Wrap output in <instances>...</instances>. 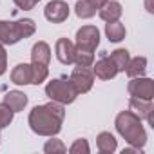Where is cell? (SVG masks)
I'll return each mask as SVG.
<instances>
[{
    "instance_id": "1",
    "label": "cell",
    "mask_w": 154,
    "mask_h": 154,
    "mask_svg": "<svg viewBox=\"0 0 154 154\" xmlns=\"http://www.w3.org/2000/svg\"><path fill=\"white\" fill-rule=\"evenodd\" d=\"M65 118V109L58 102H49L45 105H36L29 112V127L38 136H56L62 131V123Z\"/></svg>"
},
{
    "instance_id": "2",
    "label": "cell",
    "mask_w": 154,
    "mask_h": 154,
    "mask_svg": "<svg viewBox=\"0 0 154 154\" xmlns=\"http://www.w3.org/2000/svg\"><path fill=\"white\" fill-rule=\"evenodd\" d=\"M116 131L118 134L132 147H138V149H143L145 143H147V132L143 129V123H141V118H138L132 111H122L118 116H116Z\"/></svg>"
},
{
    "instance_id": "3",
    "label": "cell",
    "mask_w": 154,
    "mask_h": 154,
    "mask_svg": "<svg viewBox=\"0 0 154 154\" xmlns=\"http://www.w3.org/2000/svg\"><path fill=\"white\" fill-rule=\"evenodd\" d=\"M36 31V24L31 18H22L17 22L0 20V44L2 45H15L17 42L33 36Z\"/></svg>"
},
{
    "instance_id": "4",
    "label": "cell",
    "mask_w": 154,
    "mask_h": 154,
    "mask_svg": "<svg viewBox=\"0 0 154 154\" xmlns=\"http://www.w3.org/2000/svg\"><path fill=\"white\" fill-rule=\"evenodd\" d=\"M49 60L51 47L47 42H36L31 49V69H33V84L40 85L49 76Z\"/></svg>"
},
{
    "instance_id": "5",
    "label": "cell",
    "mask_w": 154,
    "mask_h": 154,
    "mask_svg": "<svg viewBox=\"0 0 154 154\" xmlns=\"http://www.w3.org/2000/svg\"><path fill=\"white\" fill-rule=\"evenodd\" d=\"M45 96L53 102H58L62 105H67V103H72L78 96V93L74 91L72 84L69 78L62 76V78H54L51 80L47 85H45Z\"/></svg>"
},
{
    "instance_id": "6",
    "label": "cell",
    "mask_w": 154,
    "mask_h": 154,
    "mask_svg": "<svg viewBox=\"0 0 154 154\" xmlns=\"http://www.w3.org/2000/svg\"><path fill=\"white\" fill-rule=\"evenodd\" d=\"M69 80L74 87V91L78 94H85L93 89L94 85V72L93 67H82V65H76L69 76Z\"/></svg>"
},
{
    "instance_id": "7",
    "label": "cell",
    "mask_w": 154,
    "mask_h": 154,
    "mask_svg": "<svg viewBox=\"0 0 154 154\" xmlns=\"http://www.w3.org/2000/svg\"><path fill=\"white\" fill-rule=\"evenodd\" d=\"M98 45H100V31L96 26H82L76 31V44H74L76 49L94 53Z\"/></svg>"
},
{
    "instance_id": "8",
    "label": "cell",
    "mask_w": 154,
    "mask_h": 154,
    "mask_svg": "<svg viewBox=\"0 0 154 154\" xmlns=\"http://www.w3.org/2000/svg\"><path fill=\"white\" fill-rule=\"evenodd\" d=\"M127 91L134 98L152 100L154 98V82L150 78H145V76H136V78H131L129 80Z\"/></svg>"
},
{
    "instance_id": "9",
    "label": "cell",
    "mask_w": 154,
    "mask_h": 154,
    "mask_svg": "<svg viewBox=\"0 0 154 154\" xmlns=\"http://www.w3.org/2000/svg\"><path fill=\"white\" fill-rule=\"evenodd\" d=\"M69 11L71 9H69L67 2H63V0H51L44 9V17L53 24H62L67 20Z\"/></svg>"
},
{
    "instance_id": "10",
    "label": "cell",
    "mask_w": 154,
    "mask_h": 154,
    "mask_svg": "<svg viewBox=\"0 0 154 154\" xmlns=\"http://www.w3.org/2000/svg\"><path fill=\"white\" fill-rule=\"evenodd\" d=\"M54 53H56V58H58L60 63H63V65L74 63L76 47H74V44L69 38H58L56 44H54Z\"/></svg>"
},
{
    "instance_id": "11",
    "label": "cell",
    "mask_w": 154,
    "mask_h": 154,
    "mask_svg": "<svg viewBox=\"0 0 154 154\" xmlns=\"http://www.w3.org/2000/svg\"><path fill=\"white\" fill-rule=\"evenodd\" d=\"M93 72L100 80H112L118 74V69L114 62L111 60V56H102L96 63H93Z\"/></svg>"
},
{
    "instance_id": "12",
    "label": "cell",
    "mask_w": 154,
    "mask_h": 154,
    "mask_svg": "<svg viewBox=\"0 0 154 154\" xmlns=\"http://www.w3.org/2000/svg\"><path fill=\"white\" fill-rule=\"evenodd\" d=\"M123 9H122V4L116 2V0H107V2L98 9V15L103 22H116L120 20Z\"/></svg>"
},
{
    "instance_id": "13",
    "label": "cell",
    "mask_w": 154,
    "mask_h": 154,
    "mask_svg": "<svg viewBox=\"0 0 154 154\" xmlns=\"http://www.w3.org/2000/svg\"><path fill=\"white\" fill-rule=\"evenodd\" d=\"M11 82L15 85H29L33 84V69L29 63H18L11 71Z\"/></svg>"
},
{
    "instance_id": "14",
    "label": "cell",
    "mask_w": 154,
    "mask_h": 154,
    "mask_svg": "<svg viewBox=\"0 0 154 154\" xmlns=\"http://www.w3.org/2000/svg\"><path fill=\"white\" fill-rule=\"evenodd\" d=\"M4 103H6L13 112L24 111V107L27 105V94H24L22 91H9V93H6V96H4Z\"/></svg>"
},
{
    "instance_id": "15",
    "label": "cell",
    "mask_w": 154,
    "mask_h": 154,
    "mask_svg": "<svg viewBox=\"0 0 154 154\" xmlns=\"http://www.w3.org/2000/svg\"><path fill=\"white\" fill-rule=\"evenodd\" d=\"M152 109H154L152 100H141V98H134V96H131V100H129V111H132L141 120H145Z\"/></svg>"
},
{
    "instance_id": "16",
    "label": "cell",
    "mask_w": 154,
    "mask_h": 154,
    "mask_svg": "<svg viewBox=\"0 0 154 154\" xmlns=\"http://www.w3.org/2000/svg\"><path fill=\"white\" fill-rule=\"evenodd\" d=\"M123 72H127L129 78H136V76H145V72H147V58H145V56L131 58Z\"/></svg>"
},
{
    "instance_id": "17",
    "label": "cell",
    "mask_w": 154,
    "mask_h": 154,
    "mask_svg": "<svg viewBox=\"0 0 154 154\" xmlns=\"http://www.w3.org/2000/svg\"><path fill=\"white\" fill-rule=\"evenodd\" d=\"M105 35H107L109 42L118 44V42H122V40L125 38L127 31H125V26H123L120 20H116V22H107V24H105Z\"/></svg>"
},
{
    "instance_id": "18",
    "label": "cell",
    "mask_w": 154,
    "mask_h": 154,
    "mask_svg": "<svg viewBox=\"0 0 154 154\" xmlns=\"http://www.w3.org/2000/svg\"><path fill=\"white\" fill-rule=\"evenodd\" d=\"M96 147L102 154H112L116 150L118 143H116V138L111 132H100L98 138H96Z\"/></svg>"
},
{
    "instance_id": "19",
    "label": "cell",
    "mask_w": 154,
    "mask_h": 154,
    "mask_svg": "<svg viewBox=\"0 0 154 154\" xmlns=\"http://www.w3.org/2000/svg\"><path fill=\"white\" fill-rule=\"evenodd\" d=\"M96 6L91 2V0H78L76 2V6H74V13H76V17L78 18H84V20H87V18H93L94 15H96Z\"/></svg>"
},
{
    "instance_id": "20",
    "label": "cell",
    "mask_w": 154,
    "mask_h": 154,
    "mask_svg": "<svg viewBox=\"0 0 154 154\" xmlns=\"http://www.w3.org/2000/svg\"><path fill=\"white\" fill-rule=\"evenodd\" d=\"M111 60L114 62L118 72H123L125 67H127V63H129V60H131V54H129L127 49H116V51L111 53Z\"/></svg>"
},
{
    "instance_id": "21",
    "label": "cell",
    "mask_w": 154,
    "mask_h": 154,
    "mask_svg": "<svg viewBox=\"0 0 154 154\" xmlns=\"http://www.w3.org/2000/svg\"><path fill=\"white\" fill-rule=\"evenodd\" d=\"M44 152L45 154H63L67 152V147L62 143V140L51 136V140H47V143L44 145Z\"/></svg>"
},
{
    "instance_id": "22",
    "label": "cell",
    "mask_w": 154,
    "mask_h": 154,
    "mask_svg": "<svg viewBox=\"0 0 154 154\" xmlns=\"http://www.w3.org/2000/svg\"><path fill=\"white\" fill-rule=\"evenodd\" d=\"M74 63L76 65H82V67H93V63H94V53L76 49V53H74Z\"/></svg>"
},
{
    "instance_id": "23",
    "label": "cell",
    "mask_w": 154,
    "mask_h": 154,
    "mask_svg": "<svg viewBox=\"0 0 154 154\" xmlns=\"http://www.w3.org/2000/svg\"><path fill=\"white\" fill-rule=\"evenodd\" d=\"M13 116H15V112H13L6 103H0V131L6 129V127L13 122Z\"/></svg>"
},
{
    "instance_id": "24",
    "label": "cell",
    "mask_w": 154,
    "mask_h": 154,
    "mask_svg": "<svg viewBox=\"0 0 154 154\" xmlns=\"http://www.w3.org/2000/svg\"><path fill=\"white\" fill-rule=\"evenodd\" d=\"M69 152L71 154H89L91 152V147H89V143H87L85 138H80V140H76L69 147Z\"/></svg>"
},
{
    "instance_id": "25",
    "label": "cell",
    "mask_w": 154,
    "mask_h": 154,
    "mask_svg": "<svg viewBox=\"0 0 154 154\" xmlns=\"http://www.w3.org/2000/svg\"><path fill=\"white\" fill-rule=\"evenodd\" d=\"M13 2L20 8V9H24V11H29V9H33L40 0H13Z\"/></svg>"
},
{
    "instance_id": "26",
    "label": "cell",
    "mask_w": 154,
    "mask_h": 154,
    "mask_svg": "<svg viewBox=\"0 0 154 154\" xmlns=\"http://www.w3.org/2000/svg\"><path fill=\"white\" fill-rule=\"evenodd\" d=\"M8 71V53L4 49V45L0 44V76Z\"/></svg>"
},
{
    "instance_id": "27",
    "label": "cell",
    "mask_w": 154,
    "mask_h": 154,
    "mask_svg": "<svg viewBox=\"0 0 154 154\" xmlns=\"http://www.w3.org/2000/svg\"><path fill=\"white\" fill-rule=\"evenodd\" d=\"M136 152H140L141 154V149H138V147H127V149H123V154H136Z\"/></svg>"
},
{
    "instance_id": "28",
    "label": "cell",
    "mask_w": 154,
    "mask_h": 154,
    "mask_svg": "<svg viewBox=\"0 0 154 154\" xmlns=\"http://www.w3.org/2000/svg\"><path fill=\"white\" fill-rule=\"evenodd\" d=\"M0 140H2V138H0Z\"/></svg>"
}]
</instances>
